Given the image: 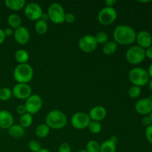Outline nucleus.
<instances>
[{
	"label": "nucleus",
	"instance_id": "obj_14",
	"mask_svg": "<svg viewBox=\"0 0 152 152\" xmlns=\"http://www.w3.org/2000/svg\"><path fill=\"white\" fill-rule=\"evenodd\" d=\"M13 37L16 42L19 45H26L30 40V32L28 28L25 26H20L14 30Z\"/></svg>",
	"mask_w": 152,
	"mask_h": 152
},
{
	"label": "nucleus",
	"instance_id": "obj_15",
	"mask_svg": "<svg viewBox=\"0 0 152 152\" xmlns=\"http://www.w3.org/2000/svg\"><path fill=\"white\" fill-rule=\"evenodd\" d=\"M136 42L137 45L143 49H146L152 45V36L148 31H141L137 33Z\"/></svg>",
	"mask_w": 152,
	"mask_h": 152
},
{
	"label": "nucleus",
	"instance_id": "obj_34",
	"mask_svg": "<svg viewBox=\"0 0 152 152\" xmlns=\"http://www.w3.org/2000/svg\"><path fill=\"white\" fill-rule=\"evenodd\" d=\"M145 135L148 142L152 144V125L146 127L145 131Z\"/></svg>",
	"mask_w": 152,
	"mask_h": 152
},
{
	"label": "nucleus",
	"instance_id": "obj_43",
	"mask_svg": "<svg viewBox=\"0 0 152 152\" xmlns=\"http://www.w3.org/2000/svg\"><path fill=\"white\" fill-rule=\"evenodd\" d=\"M148 75H149L150 78L152 79V63L150 65V66L148 67Z\"/></svg>",
	"mask_w": 152,
	"mask_h": 152
},
{
	"label": "nucleus",
	"instance_id": "obj_8",
	"mask_svg": "<svg viewBox=\"0 0 152 152\" xmlns=\"http://www.w3.org/2000/svg\"><path fill=\"white\" fill-rule=\"evenodd\" d=\"M91 122V119L89 117L88 114L84 111H78L73 114L71 119V123L73 127L78 130L85 129L88 128L89 123Z\"/></svg>",
	"mask_w": 152,
	"mask_h": 152
},
{
	"label": "nucleus",
	"instance_id": "obj_23",
	"mask_svg": "<svg viewBox=\"0 0 152 152\" xmlns=\"http://www.w3.org/2000/svg\"><path fill=\"white\" fill-rule=\"evenodd\" d=\"M117 143L111 140H106L100 144V152H116Z\"/></svg>",
	"mask_w": 152,
	"mask_h": 152
},
{
	"label": "nucleus",
	"instance_id": "obj_44",
	"mask_svg": "<svg viewBox=\"0 0 152 152\" xmlns=\"http://www.w3.org/2000/svg\"><path fill=\"white\" fill-rule=\"evenodd\" d=\"M148 88H149V90L152 91V79H151V80H149V82H148Z\"/></svg>",
	"mask_w": 152,
	"mask_h": 152
},
{
	"label": "nucleus",
	"instance_id": "obj_48",
	"mask_svg": "<svg viewBox=\"0 0 152 152\" xmlns=\"http://www.w3.org/2000/svg\"><path fill=\"white\" fill-rule=\"evenodd\" d=\"M149 117H151V121H152V112L151 113V114H149Z\"/></svg>",
	"mask_w": 152,
	"mask_h": 152
},
{
	"label": "nucleus",
	"instance_id": "obj_30",
	"mask_svg": "<svg viewBox=\"0 0 152 152\" xmlns=\"http://www.w3.org/2000/svg\"><path fill=\"white\" fill-rule=\"evenodd\" d=\"M141 93H142V89L140 87H138V86H133L129 89V96H130L132 99H136V98L139 97L140 96Z\"/></svg>",
	"mask_w": 152,
	"mask_h": 152
},
{
	"label": "nucleus",
	"instance_id": "obj_27",
	"mask_svg": "<svg viewBox=\"0 0 152 152\" xmlns=\"http://www.w3.org/2000/svg\"><path fill=\"white\" fill-rule=\"evenodd\" d=\"M88 129L89 132L91 133L94 134H99L102 131V125H101L100 122L91 121V120L90 123L88 126Z\"/></svg>",
	"mask_w": 152,
	"mask_h": 152
},
{
	"label": "nucleus",
	"instance_id": "obj_42",
	"mask_svg": "<svg viewBox=\"0 0 152 152\" xmlns=\"http://www.w3.org/2000/svg\"><path fill=\"white\" fill-rule=\"evenodd\" d=\"M40 19L42 21H44V22H47V21L49 20V16H48V13H43L42 14L41 17H40Z\"/></svg>",
	"mask_w": 152,
	"mask_h": 152
},
{
	"label": "nucleus",
	"instance_id": "obj_19",
	"mask_svg": "<svg viewBox=\"0 0 152 152\" xmlns=\"http://www.w3.org/2000/svg\"><path fill=\"white\" fill-rule=\"evenodd\" d=\"M8 134L14 138H21L25 135V130L19 124H13L8 129Z\"/></svg>",
	"mask_w": 152,
	"mask_h": 152
},
{
	"label": "nucleus",
	"instance_id": "obj_29",
	"mask_svg": "<svg viewBox=\"0 0 152 152\" xmlns=\"http://www.w3.org/2000/svg\"><path fill=\"white\" fill-rule=\"evenodd\" d=\"M88 152H100V144L96 140H90L86 145Z\"/></svg>",
	"mask_w": 152,
	"mask_h": 152
},
{
	"label": "nucleus",
	"instance_id": "obj_46",
	"mask_svg": "<svg viewBox=\"0 0 152 152\" xmlns=\"http://www.w3.org/2000/svg\"><path fill=\"white\" fill-rule=\"evenodd\" d=\"M139 2H140V3H148V2H150V1H139Z\"/></svg>",
	"mask_w": 152,
	"mask_h": 152
},
{
	"label": "nucleus",
	"instance_id": "obj_40",
	"mask_svg": "<svg viewBox=\"0 0 152 152\" xmlns=\"http://www.w3.org/2000/svg\"><path fill=\"white\" fill-rule=\"evenodd\" d=\"M105 3L106 4V7H114V6L117 4V1L116 0H106Z\"/></svg>",
	"mask_w": 152,
	"mask_h": 152
},
{
	"label": "nucleus",
	"instance_id": "obj_28",
	"mask_svg": "<svg viewBox=\"0 0 152 152\" xmlns=\"http://www.w3.org/2000/svg\"><path fill=\"white\" fill-rule=\"evenodd\" d=\"M13 96L12 90L9 88L4 87L0 88V100L7 101Z\"/></svg>",
	"mask_w": 152,
	"mask_h": 152
},
{
	"label": "nucleus",
	"instance_id": "obj_12",
	"mask_svg": "<svg viewBox=\"0 0 152 152\" xmlns=\"http://www.w3.org/2000/svg\"><path fill=\"white\" fill-rule=\"evenodd\" d=\"M11 90L13 96L19 99L26 100L32 94V88L26 83H17L13 86Z\"/></svg>",
	"mask_w": 152,
	"mask_h": 152
},
{
	"label": "nucleus",
	"instance_id": "obj_9",
	"mask_svg": "<svg viewBox=\"0 0 152 152\" xmlns=\"http://www.w3.org/2000/svg\"><path fill=\"white\" fill-rule=\"evenodd\" d=\"M97 42L94 36L87 34L84 35L80 39L78 42V47L84 53H90L94 51L97 48Z\"/></svg>",
	"mask_w": 152,
	"mask_h": 152
},
{
	"label": "nucleus",
	"instance_id": "obj_7",
	"mask_svg": "<svg viewBox=\"0 0 152 152\" xmlns=\"http://www.w3.org/2000/svg\"><path fill=\"white\" fill-rule=\"evenodd\" d=\"M117 18V12L114 7H106L101 9L97 14L98 22L102 25H110Z\"/></svg>",
	"mask_w": 152,
	"mask_h": 152
},
{
	"label": "nucleus",
	"instance_id": "obj_26",
	"mask_svg": "<svg viewBox=\"0 0 152 152\" xmlns=\"http://www.w3.org/2000/svg\"><path fill=\"white\" fill-rule=\"evenodd\" d=\"M32 123L33 117L31 114L26 113V114L20 116V118H19V125L21 126H22L24 129L30 127L32 125Z\"/></svg>",
	"mask_w": 152,
	"mask_h": 152
},
{
	"label": "nucleus",
	"instance_id": "obj_22",
	"mask_svg": "<svg viewBox=\"0 0 152 152\" xmlns=\"http://www.w3.org/2000/svg\"><path fill=\"white\" fill-rule=\"evenodd\" d=\"M7 24L10 28L15 30L22 26V19L16 13H12L7 17Z\"/></svg>",
	"mask_w": 152,
	"mask_h": 152
},
{
	"label": "nucleus",
	"instance_id": "obj_4",
	"mask_svg": "<svg viewBox=\"0 0 152 152\" xmlns=\"http://www.w3.org/2000/svg\"><path fill=\"white\" fill-rule=\"evenodd\" d=\"M129 79L133 86L141 88L148 85L150 77L146 70L140 67H135L129 71Z\"/></svg>",
	"mask_w": 152,
	"mask_h": 152
},
{
	"label": "nucleus",
	"instance_id": "obj_11",
	"mask_svg": "<svg viewBox=\"0 0 152 152\" xmlns=\"http://www.w3.org/2000/svg\"><path fill=\"white\" fill-rule=\"evenodd\" d=\"M25 15L31 21H38L40 19L43 10L41 6L35 2H30L25 5L24 8Z\"/></svg>",
	"mask_w": 152,
	"mask_h": 152
},
{
	"label": "nucleus",
	"instance_id": "obj_37",
	"mask_svg": "<svg viewBox=\"0 0 152 152\" xmlns=\"http://www.w3.org/2000/svg\"><path fill=\"white\" fill-rule=\"evenodd\" d=\"M142 125H143V126H146V127H148V126H151V125H152V121L151 120V117H149V115L145 116V117L142 118Z\"/></svg>",
	"mask_w": 152,
	"mask_h": 152
},
{
	"label": "nucleus",
	"instance_id": "obj_24",
	"mask_svg": "<svg viewBox=\"0 0 152 152\" xmlns=\"http://www.w3.org/2000/svg\"><path fill=\"white\" fill-rule=\"evenodd\" d=\"M50 129L48 125H46L45 123H42V124L39 125L36 128L35 134L39 138L43 139V138H45L48 136L49 133H50Z\"/></svg>",
	"mask_w": 152,
	"mask_h": 152
},
{
	"label": "nucleus",
	"instance_id": "obj_18",
	"mask_svg": "<svg viewBox=\"0 0 152 152\" xmlns=\"http://www.w3.org/2000/svg\"><path fill=\"white\" fill-rule=\"evenodd\" d=\"M4 4L7 8L13 11H18L25 8L26 1L25 0H5Z\"/></svg>",
	"mask_w": 152,
	"mask_h": 152
},
{
	"label": "nucleus",
	"instance_id": "obj_39",
	"mask_svg": "<svg viewBox=\"0 0 152 152\" xmlns=\"http://www.w3.org/2000/svg\"><path fill=\"white\" fill-rule=\"evenodd\" d=\"M145 57H147L148 59H151L152 60V45L150 46V47L148 48L145 49Z\"/></svg>",
	"mask_w": 152,
	"mask_h": 152
},
{
	"label": "nucleus",
	"instance_id": "obj_41",
	"mask_svg": "<svg viewBox=\"0 0 152 152\" xmlns=\"http://www.w3.org/2000/svg\"><path fill=\"white\" fill-rule=\"evenodd\" d=\"M5 39H6V37H5V34H4V30L0 28V45H1L3 42H4Z\"/></svg>",
	"mask_w": 152,
	"mask_h": 152
},
{
	"label": "nucleus",
	"instance_id": "obj_13",
	"mask_svg": "<svg viewBox=\"0 0 152 152\" xmlns=\"http://www.w3.org/2000/svg\"><path fill=\"white\" fill-rule=\"evenodd\" d=\"M137 112L141 115H149L152 112V99L149 97L142 98L137 101L134 105Z\"/></svg>",
	"mask_w": 152,
	"mask_h": 152
},
{
	"label": "nucleus",
	"instance_id": "obj_20",
	"mask_svg": "<svg viewBox=\"0 0 152 152\" xmlns=\"http://www.w3.org/2000/svg\"><path fill=\"white\" fill-rule=\"evenodd\" d=\"M15 59L19 64H25L28 63L29 60V53L26 50L24 49H19L16 51L14 54Z\"/></svg>",
	"mask_w": 152,
	"mask_h": 152
},
{
	"label": "nucleus",
	"instance_id": "obj_3",
	"mask_svg": "<svg viewBox=\"0 0 152 152\" xmlns=\"http://www.w3.org/2000/svg\"><path fill=\"white\" fill-rule=\"evenodd\" d=\"M13 78L18 83H26L32 80L34 77V69L28 63L19 64L13 70Z\"/></svg>",
	"mask_w": 152,
	"mask_h": 152
},
{
	"label": "nucleus",
	"instance_id": "obj_16",
	"mask_svg": "<svg viewBox=\"0 0 152 152\" xmlns=\"http://www.w3.org/2000/svg\"><path fill=\"white\" fill-rule=\"evenodd\" d=\"M88 116L91 121L100 122L106 117L107 110L102 105H96L90 110Z\"/></svg>",
	"mask_w": 152,
	"mask_h": 152
},
{
	"label": "nucleus",
	"instance_id": "obj_21",
	"mask_svg": "<svg viewBox=\"0 0 152 152\" xmlns=\"http://www.w3.org/2000/svg\"><path fill=\"white\" fill-rule=\"evenodd\" d=\"M117 48H118V45L114 40L108 41L102 46V52L104 54L107 55V56H111V55L115 53L117 50Z\"/></svg>",
	"mask_w": 152,
	"mask_h": 152
},
{
	"label": "nucleus",
	"instance_id": "obj_1",
	"mask_svg": "<svg viewBox=\"0 0 152 152\" xmlns=\"http://www.w3.org/2000/svg\"><path fill=\"white\" fill-rule=\"evenodd\" d=\"M113 37L117 45H129L136 41L137 32L129 25H119L114 28Z\"/></svg>",
	"mask_w": 152,
	"mask_h": 152
},
{
	"label": "nucleus",
	"instance_id": "obj_25",
	"mask_svg": "<svg viewBox=\"0 0 152 152\" xmlns=\"http://www.w3.org/2000/svg\"><path fill=\"white\" fill-rule=\"evenodd\" d=\"M34 28H35V31L37 34H39V35H43V34L47 33L48 26L47 22L39 19V20L36 22Z\"/></svg>",
	"mask_w": 152,
	"mask_h": 152
},
{
	"label": "nucleus",
	"instance_id": "obj_38",
	"mask_svg": "<svg viewBox=\"0 0 152 152\" xmlns=\"http://www.w3.org/2000/svg\"><path fill=\"white\" fill-rule=\"evenodd\" d=\"M4 34H5L6 37H10L12 36H13V34H14V30L12 29L11 28L8 27V28H6L4 30Z\"/></svg>",
	"mask_w": 152,
	"mask_h": 152
},
{
	"label": "nucleus",
	"instance_id": "obj_32",
	"mask_svg": "<svg viewBox=\"0 0 152 152\" xmlns=\"http://www.w3.org/2000/svg\"><path fill=\"white\" fill-rule=\"evenodd\" d=\"M28 148L32 152H39L42 147L39 142L37 140H31L28 142Z\"/></svg>",
	"mask_w": 152,
	"mask_h": 152
},
{
	"label": "nucleus",
	"instance_id": "obj_17",
	"mask_svg": "<svg viewBox=\"0 0 152 152\" xmlns=\"http://www.w3.org/2000/svg\"><path fill=\"white\" fill-rule=\"evenodd\" d=\"M14 118L10 111L7 110H0V128L8 129L13 125Z\"/></svg>",
	"mask_w": 152,
	"mask_h": 152
},
{
	"label": "nucleus",
	"instance_id": "obj_33",
	"mask_svg": "<svg viewBox=\"0 0 152 152\" xmlns=\"http://www.w3.org/2000/svg\"><path fill=\"white\" fill-rule=\"evenodd\" d=\"M58 152H71V148L68 142H62L58 148Z\"/></svg>",
	"mask_w": 152,
	"mask_h": 152
},
{
	"label": "nucleus",
	"instance_id": "obj_10",
	"mask_svg": "<svg viewBox=\"0 0 152 152\" xmlns=\"http://www.w3.org/2000/svg\"><path fill=\"white\" fill-rule=\"evenodd\" d=\"M42 105L43 102L41 96L38 94H33L25 100V103L27 112L31 115L37 114L41 110Z\"/></svg>",
	"mask_w": 152,
	"mask_h": 152
},
{
	"label": "nucleus",
	"instance_id": "obj_35",
	"mask_svg": "<svg viewBox=\"0 0 152 152\" xmlns=\"http://www.w3.org/2000/svg\"><path fill=\"white\" fill-rule=\"evenodd\" d=\"M16 111L17 112L18 114H19L20 116L23 115V114H26L27 110H26V107H25V104H20V105H18L17 107L16 108Z\"/></svg>",
	"mask_w": 152,
	"mask_h": 152
},
{
	"label": "nucleus",
	"instance_id": "obj_2",
	"mask_svg": "<svg viewBox=\"0 0 152 152\" xmlns=\"http://www.w3.org/2000/svg\"><path fill=\"white\" fill-rule=\"evenodd\" d=\"M68 123L67 116L62 111L53 109L49 111L45 117V124L52 129H61Z\"/></svg>",
	"mask_w": 152,
	"mask_h": 152
},
{
	"label": "nucleus",
	"instance_id": "obj_45",
	"mask_svg": "<svg viewBox=\"0 0 152 152\" xmlns=\"http://www.w3.org/2000/svg\"><path fill=\"white\" fill-rule=\"evenodd\" d=\"M39 152H50L49 151L48 149H47V148H41V150H40Z\"/></svg>",
	"mask_w": 152,
	"mask_h": 152
},
{
	"label": "nucleus",
	"instance_id": "obj_5",
	"mask_svg": "<svg viewBox=\"0 0 152 152\" xmlns=\"http://www.w3.org/2000/svg\"><path fill=\"white\" fill-rule=\"evenodd\" d=\"M49 20L54 24H62L65 22V10L59 3L54 2L49 5L48 8Z\"/></svg>",
	"mask_w": 152,
	"mask_h": 152
},
{
	"label": "nucleus",
	"instance_id": "obj_36",
	"mask_svg": "<svg viewBox=\"0 0 152 152\" xmlns=\"http://www.w3.org/2000/svg\"><path fill=\"white\" fill-rule=\"evenodd\" d=\"M75 16H74V13H65V22H67L68 24H71L75 21Z\"/></svg>",
	"mask_w": 152,
	"mask_h": 152
},
{
	"label": "nucleus",
	"instance_id": "obj_31",
	"mask_svg": "<svg viewBox=\"0 0 152 152\" xmlns=\"http://www.w3.org/2000/svg\"><path fill=\"white\" fill-rule=\"evenodd\" d=\"M95 39H96V41L97 42V44H101L104 45L105 43H106L108 41V34L105 32L103 31H101V32L97 33L96 34V36H94Z\"/></svg>",
	"mask_w": 152,
	"mask_h": 152
},
{
	"label": "nucleus",
	"instance_id": "obj_47",
	"mask_svg": "<svg viewBox=\"0 0 152 152\" xmlns=\"http://www.w3.org/2000/svg\"><path fill=\"white\" fill-rule=\"evenodd\" d=\"M78 152H88V151H86V149H82L80 150V151H79Z\"/></svg>",
	"mask_w": 152,
	"mask_h": 152
},
{
	"label": "nucleus",
	"instance_id": "obj_6",
	"mask_svg": "<svg viewBox=\"0 0 152 152\" xmlns=\"http://www.w3.org/2000/svg\"><path fill=\"white\" fill-rule=\"evenodd\" d=\"M126 58L132 65L140 64L145 59V49L138 45H134L129 48L126 53Z\"/></svg>",
	"mask_w": 152,
	"mask_h": 152
}]
</instances>
